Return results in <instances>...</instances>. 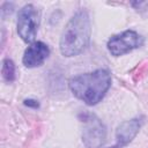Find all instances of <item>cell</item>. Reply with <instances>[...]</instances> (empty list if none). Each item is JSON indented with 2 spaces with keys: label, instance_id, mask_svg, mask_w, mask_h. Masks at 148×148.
<instances>
[{
  "label": "cell",
  "instance_id": "cell-1",
  "mask_svg": "<svg viewBox=\"0 0 148 148\" xmlns=\"http://www.w3.org/2000/svg\"><path fill=\"white\" fill-rule=\"evenodd\" d=\"M72 94L87 105H96L101 102L111 87V74L99 68L94 72L73 76L69 82Z\"/></svg>",
  "mask_w": 148,
  "mask_h": 148
},
{
  "label": "cell",
  "instance_id": "cell-2",
  "mask_svg": "<svg viewBox=\"0 0 148 148\" xmlns=\"http://www.w3.org/2000/svg\"><path fill=\"white\" fill-rule=\"evenodd\" d=\"M91 35L90 17L87 10L76 12L67 22L60 37V52L64 57H75L89 45Z\"/></svg>",
  "mask_w": 148,
  "mask_h": 148
},
{
  "label": "cell",
  "instance_id": "cell-3",
  "mask_svg": "<svg viewBox=\"0 0 148 148\" xmlns=\"http://www.w3.org/2000/svg\"><path fill=\"white\" fill-rule=\"evenodd\" d=\"M40 21L39 9L32 5L28 3L23 6L17 14V34L25 43L34 42Z\"/></svg>",
  "mask_w": 148,
  "mask_h": 148
},
{
  "label": "cell",
  "instance_id": "cell-4",
  "mask_svg": "<svg viewBox=\"0 0 148 148\" xmlns=\"http://www.w3.org/2000/svg\"><path fill=\"white\" fill-rule=\"evenodd\" d=\"M143 43L142 37L133 30H126L121 34L112 36L108 42V50L113 57L124 56L138 47Z\"/></svg>",
  "mask_w": 148,
  "mask_h": 148
},
{
  "label": "cell",
  "instance_id": "cell-5",
  "mask_svg": "<svg viewBox=\"0 0 148 148\" xmlns=\"http://www.w3.org/2000/svg\"><path fill=\"white\" fill-rule=\"evenodd\" d=\"M82 121L84 124L82 132V140L84 145L88 148H99L105 142V126L95 114L90 113L84 114Z\"/></svg>",
  "mask_w": 148,
  "mask_h": 148
},
{
  "label": "cell",
  "instance_id": "cell-6",
  "mask_svg": "<svg viewBox=\"0 0 148 148\" xmlns=\"http://www.w3.org/2000/svg\"><path fill=\"white\" fill-rule=\"evenodd\" d=\"M49 56H50V49L45 43L34 42L24 51L22 61L25 67L35 68L42 66Z\"/></svg>",
  "mask_w": 148,
  "mask_h": 148
},
{
  "label": "cell",
  "instance_id": "cell-7",
  "mask_svg": "<svg viewBox=\"0 0 148 148\" xmlns=\"http://www.w3.org/2000/svg\"><path fill=\"white\" fill-rule=\"evenodd\" d=\"M142 118H134L121 123L116 132V146L114 148H123L128 145L139 133L142 126Z\"/></svg>",
  "mask_w": 148,
  "mask_h": 148
},
{
  "label": "cell",
  "instance_id": "cell-8",
  "mask_svg": "<svg viewBox=\"0 0 148 148\" xmlns=\"http://www.w3.org/2000/svg\"><path fill=\"white\" fill-rule=\"evenodd\" d=\"M1 74L2 77L6 82L10 83L15 80V65L13 60L10 59H5L2 61V67H1Z\"/></svg>",
  "mask_w": 148,
  "mask_h": 148
},
{
  "label": "cell",
  "instance_id": "cell-9",
  "mask_svg": "<svg viewBox=\"0 0 148 148\" xmlns=\"http://www.w3.org/2000/svg\"><path fill=\"white\" fill-rule=\"evenodd\" d=\"M24 105L27 106H31V108H38L39 106V103L36 101V99H25L24 101Z\"/></svg>",
  "mask_w": 148,
  "mask_h": 148
}]
</instances>
